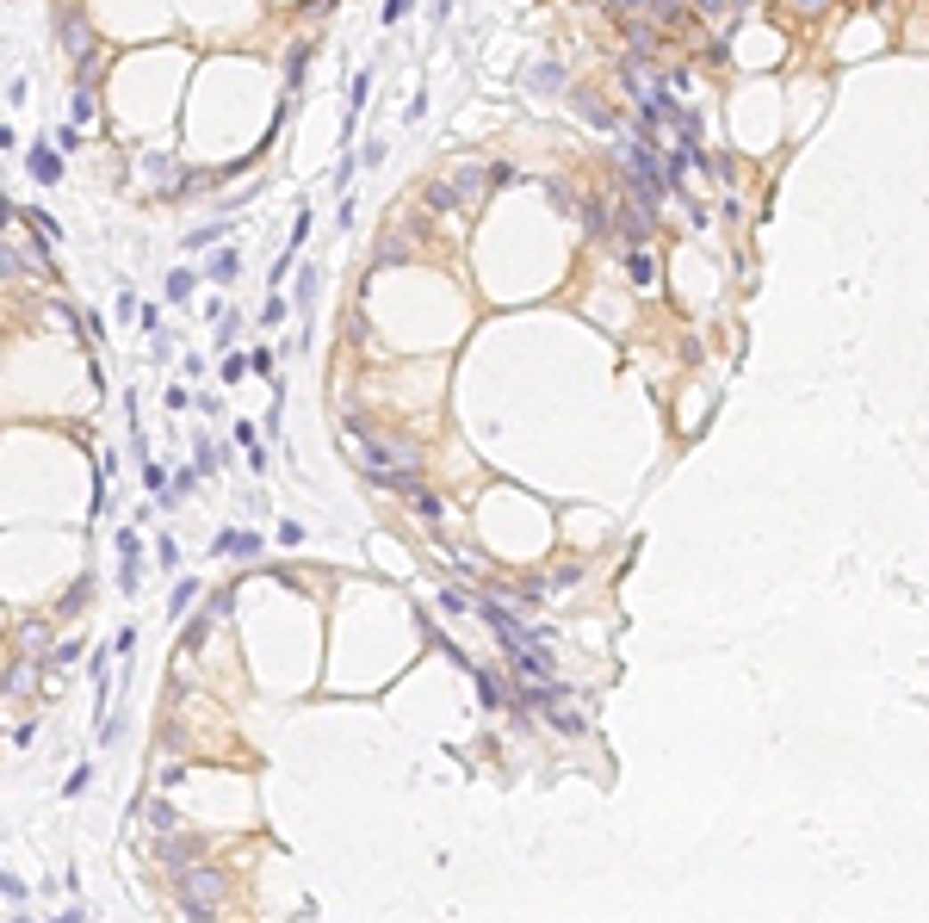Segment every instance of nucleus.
<instances>
[{"label": "nucleus", "instance_id": "cd10ccee", "mask_svg": "<svg viewBox=\"0 0 929 923\" xmlns=\"http://www.w3.org/2000/svg\"><path fill=\"white\" fill-rule=\"evenodd\" d=\"M81 608H87V576H81V583L62 595V614H81Z\"/></svg>", "mask_w": 929, "mask_h": 923}, {"label": "nucleus", "instance_id": "bb28decb", "mask_svg": "<svg viewBox=\"0 0 929 923\" xmlns=\"http://www.w3.org/2000/svg\"><path fill=\"white\" fill-rule=\"evenodd\" d=\"M192 465H199L205 478H217V446H211V440H199V459H192Z\"/></svg>", "mask_w": 929, "mask_h": 923}, {"label": "nucleus", "instance_id": "f704fd0d", "mask_svg": "<svg viewBox=\"0 0 929 923\" xmlns=\"http://www.w3.org/2000/svg\"><path fill=\"white\" fill-rule=\"evenodd\" d=\"M799 6H805V12H818V6H824V0H799Z\"/></svg>", "mask_w": 929, "mask_h": 923}, {"label": "nucleus", "instance_id": "ddd939ff", "mask_svg": "<svg viewBox=\"0 0 929 923\" xmlns=\"http://www.w3.org/2000/svg\"><path fill=\"white\" fill-rule=\"evenodd\" d=\"M192 601H199V583H192V576H180V583H174V595H167V620H180Z\"/></svg>", "mask_w": 929, "mask_h": 923}, {"label": "nucleus", "instance_id": "9b49d317", "mask_svg": "<svg viewBox=\"0 0 929 923\" xmlns=\"http://www.w3.org/2000/svg\"><path fill=\"white\" fill-rule=\"evenodd\" d=\"M484 180H490L484 167H465V174H452V192H459V205H477V199H484Z\"/></svg>", "mask_w": 929, "mask_h": 923}, {"label": "nucleus", "instance_id": "0eeeda50", "mask_svg": "<svg viewBox=\"0 0 929 923\" xmlns=\"http://www.w3.org/2000/svg\"><path fill=\"white\" fill-rule=\"evenodd\" d=\"M261 533H249V527H230V533H217V539H211V551H217V558H261Z\"/></svg>", "mask_w": 929, "mask_h": 923}, {"label": "nucleus", "instance_id": "7c9ffc66", "mask_svg": "<svg viewBox=\"0 0 929 923\" xmlns=\"http://www.w3.org/2000/svg\"><path fill=\"white\" fill-rule=\"evenodd\" d=\"M25 224H31V230H37V236H44V242H56V224H50V217H44V211H25Z\"/></svg>", "mask_w": 929, "mask_h": 923}, {"label": "nucleus", "instance_id": "72a5a7b5", "mask_svg": "<svg viewBox=\"0 0 929 923\" xmlns=\"http://www.w3.org/2000/svg\"><path fill=\"white\" fill-rule=\"evenodd\" d=\"M112 651H118V658L131 663V651H136V633H131V626H125V633H118V639H112Z\"/></svg>", "mask_w": 929, "mask_h": 923}, {"label": "nucleus", "instance_id": "5701e85b", "mask_svg": "<svg viewBox=\"0 0 929 923\" xmlns=\"http://www.w3.org/2000/svg\"><path fill=\"white\" fill-rule=\"evenodd\" d=\"M87 781H94V769H87V763H81V769H75V775H69V781H62V799H81V793H87Z\"/></svg>", "mask_w": 929, "mask_h": 923}, {"label": "nucleus", "instance_id": "f257e3e1", "mask_svg": "<svg viewBox=\"0 0 929 923\" xmlns=\"http://www.w3.org/2000/svg\"><path fill=\"white\" fill-rule=\"evenodd\" d=\"M347 434H354V453H360V471L379 484V490H397L409 496L415 484H421V446L415 440H391V434H372L366 421H347Z\"/></svg>", "mask_w": 929, "mask_h": 923}, {"label": "nucleus", "instance_id": "412c9836", "mask_svg": "<svg viewBox=\"0 0 929 923\" xmlns=\"http://www.w3.org/2000/svg\"><path fill=\"white\" fill-rule=\"evenodd\" d=\"M19 633H25V651H44V645H50V626H44V620H25Z\"/></svg>", "mask_w": 929, "mask_h": 923}, {"label": "nucleus", "instance_id": "a878e982", "mask_svg": "<svg viewBox=\"0 0 929 923\" xmlns=\"http://www.w3.org/2000/svg\"><path fill=\"white\" fill-rule=\"evenodd\" d=\"M69 118H75V125H87V118H94V94H87V87L75 94V106H69Z\"/></svg>", "mask_w": 929, "mask_h": 923}, {"label": "nucleus", "instance_id": "f03ea898", "mask_svg": "<svg viewBox=\"0 0 929 923\" xmlns=\"http://www.w3.org/2000/svg\"><path fill=\"white\" fill-rule=\"evenodd\" d=\"M174 899H180L186 918H217L224 911V874L217 868H186V874H174Z\"/></svg>", "mask_w": 929, "mask_h": 923}, {"label": "nucleus", "instance_id": "393cba45", "mask_svg": "<svg viewBox=\"0 0 929 923\" xmlns=\"http://www.w3.org/2000/svg\"><path fill=\"white\" fill-rule=\"evenodd\" d=\"M81 658V639H69V645H56V651H50V669H69V663Z\"/></svg>", "mask_w": 929, "mask_h": 923}, {"label": "nucleus", "instance_id": "c9c22d12", "mask_svg": "<svg viewBox=\"0 0 929 923\" xmlns=\"http://www.w3.org/2000/svg\"><path fill=\"white\" fill-rule=\"evenodd\" d=\"M868 6H880V0H868Z\"/></svg>", "mask_w": 929, "mask_h": 923}, {"label": "nucleus", "instance_id": "20e7f679", "mask_svg": "<svg viewBox=\"0 0 929 923\" xmlns=\"http://www.w3.org/2000/svg\"><path fill=\"white\" fill-rule=\"evenodd\" d=\"M155 855H161V868H167V874L199 868V843H192V837H174V830H161V837H155Z\"/></svg>", "mask_w": 929, "mask_h": 923}, {"label": "nucleus", "instance_id": "473e14b6", "mask_svg": "<svg viewBox=\"0 0 929 923\" xmlns=\"http://www.w3.org/2000/svg\"><path fill=\"white\" fill-rule=\"evenodd\" d=\"M12 744H19V750H31V744H37V725H31V719H25V725H12Z\"/></svg>", "mask_w": 929, "mask_h": 923}, {"label": "nucleus", "instance_id": "423d86ee", "mask_svg": "<svg viewBox=\"0 0 929 923\" xmlns=\"http://www.w3.org/2000/svg\"><path fill=\"white\" fill-rule=\"evenodd\" d=\"M620 242H626V249H645V242H651V205H639V199L620 205Z\"/></svg>", "mask_w": 929, "mask_h": 923}, {"label": "nucleus", "instance_id": "aec40b11", "mask_svg": "<svg viewBox=\"0 0 929 923\" xmlns=\"http://www.w3.org/2000/svg\"><path fill=\"white\" fill-rule=\"evenodd\" d=\"M242 372H255V354H230V360H224V385H236Z\"/></svg>", "mask_w": 929, "mask_h": 923}, {"label": "nucleus", "instance_id": "2eb2a0df", "mask_svg": "<svg viewBox=\"0 0 929 923\" xmlns=\"http://www.w3.org/2000/svg\"><path fill=\"white\" fill-rule=\"evenodd\" d=\"M192 285H199V273H192V266H174V273H167V298H174V304H186V298H192Z\"/></svg>", "mask_w": 929, "mask_h": 923}, {"label": "nucleus", "instance_id": "c756f323", "mask_svg": "<svg viewBox=\"0 0 929 923\" xmlns=\"http://www.w3.org/2000/svg\"><path fill=\"white\" fill-rule=\"evenodd\" d=\"M273 539H279V545H304V527H297V521H279Z\"/></svg>", "mask_w": 929, "mask_h": 923}, {"label": "nucleus", "instance_id": "9d476101", "mask_svg": "<svg viewBox=\"0 0 929 923\" xmlns=\"http://www.w3.org/2000/svg\"><path fill=\"white\" fill-rule=\"evenodd\" d=\"M471 682H477V700H484V707H509V700H515L496 669H471Z\"/></svg>", "mask_w": 929, "mask_h": 923}, {"label": "nucleus", "instance_id": "b1692460", "mask_svg": "<svg viewBox=\"0 0 929 923\" xmlns=\"http://www.w3.org/2000/svg\"><path fill=\"white\" fill-rule=\"evenodd\" d=\"M199 478H205L199 465H186V471H174V496H192V490H199Z\"/></svg>", "mask_w": 929, "mask_h": 923}, {"label": "nucleus", "instance_id": "f8f14e48", "mask_svg": "<svg viewBox=\"0 0 929 923\" xmlns=\"http://www.w3.org/2000/svg\"><path fill=\"white\" fill-rule=\"evenodd\" d=\"M143 484H149V502H155V509H167V471H161L155 459H143Z\"/></svg>", "mask_w": 929, "mask_h": 923}, {"label": "nucleus", "instance_id": "dca6fc26", "mask_svg": "<svg viewBox=\"0 0 929 923\" xmlns=\"http://www.w3.org/2000/svg\"><path fill=\"white\" fill-rule=\"evenodd\" d=\"M626 279H632V285H651V279H657V266H651L645 249H632V255H626Z\"/></svg>", "mask_w": 929, "mask_h": 923}, {"label": "nucleus", "instance_id": "2f4dec72", "mask_svg": "<svg viewBox=\"0 0 929 923\" xmlns=\"http://www.w3.org/2000/svg\"><path fill=\"white\" fill-rule=\"evenodd\" d=\"M155 781H161V788H180V781H186V763H161V775H155Z\"/></svg>", "mask_w": 929, "mask_h": 923}, {"label": "nucleus", "instance_id": "c85d7f7f", "mask_svg": "<svg viewBox=\"0 0 929 923\" xmlns=\"http://www.w3.org/2000/svg\"><path fill=\"white\" fill-rule=\"evenodd\" d=\"M651 12L669 25V19H681V12H688V0H651Z\"/></svg>", "mask_w": 929, "mask_h": 923}, {"label": "nucleus", "instance_id": "4be33fe9", "mask_svg": "<svg viewBox=\"0 0 929 923\" xmlns=\"http://www.w3.org/2000/svg\"><path fill=\"white\" fill-rule=\"evenodd\" d=\"M694 6H700L706 19H737V6H744V0H694Z\"/></svg>", "mask_w": 929, "mask_h": 923}, {"label": "nucleus", "instance_id": "7ed1b4c3", "mask_svg": "<svg viewBox=\"0 0 929 923\" xmlns=\"http://www.w3.org/2000/svg\"><path fill=\"white\" fill-rule=\"evenodd\" d=\"M551 669H558V663H551L545 645H521V651H509V675H515V682H551Z\"/></svg>", "mask_w": 929, "mask_h": 923}, {"label": "nucleus", "instance_id": "6ab92c4d", "mask_svg": "<svg viewBox=\"0 0 929 923\" xmlns=\"http://www.w3.org/2000/svg\"><path fill=\"white\" fill-rule=\"evenodd\" d=\"M149 830H155V837L174 830V805H167V799H149Z\"/></svg>", "mask_w": 929, "mask_h": 923}, {"label": "nucleus", "instance_id": "6e6552de", "mask_svg": "<svg viewBox=\"0 0 929 923\" xmlns=\"http://www.w3.org/2000/svg\"><path fill=\"white\" fill-rule=\"evenodd\" d=\"M224 614H230V589H224V595H211V601H205V614H192V620H186V645H205V633H211Z\"/></svg>", "mask_w": 929, "mask_h": 923}, {"label": "nucleus", "instance_id": "1a4fd4ad", "mask_svg": "<svg viewBox=\"0 0 929 923\" xmlns=\"http://www.w3.org/2000/svg\"><path fill=\"white\" fill-rule=\"evenodd\" d=\"M25 167H31L44 186H56V180H62V161H56V149H44V143H31V149H25Z\"/></svg>", "mask_w": 929, "mask_h": 923}, {"label": "nucleus", "instance_id": "a211bd4d", "mask_svg": "<svg viewBox=\"0 0 929 923\" xmlns=\"http://www.w3.org/2000/svg\"><path fill=\"white\" fill-rule=\"evenodd\" d=\"M440 608H446V614H477V595H465V589H440Z\"/></svg>", "mask_w": 929, "mask_h": 923}, {"label": "nucleus", "instance_id": "4468645a", "mask_svg": "<svg viewBox=\"0 0 929 923\" xmlns=\"http://www.w3.org/2000/svg\"><path fill=\"white\" fill-rule=\"evenodd\" d=\"M236 273H242V255H236V249H217V255H211V279H217V285H230Z\"/></svg>", "mask_w": 929, "mask_h": 923}, {"label": "nucleus", "instance_id": "39448f33", "mask_svg": "<svg viewBox=\"0 0 929 923\" xmlns=\"http://www.w3.org/2000/svg\"><path fill=\"white\" fill-rule=\"evenodd\" d=\"M118 576H125V595L143 589V533H118Z\"/></svg>", "mask_w": 929, "mask_h": 923}, {"label": "nucleus", "instance_id": "f3484780", "mask_svg": "<svg viewBox=\"0 0 929 923\" xmlns=\"http://www.w3.org/2000/svg\"><path fill=\"white\" fill-rule=\"evenodd\" d=\"M409 509H415L421 521H440V496H434V490H421V484L409 490Z\"/></svg>", "mask_w": 929, "mask_h": 923}]
</instances>
